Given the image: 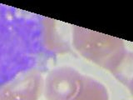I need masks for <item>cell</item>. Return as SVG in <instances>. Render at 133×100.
<instances>
[{
    "instance_id": "obj_1",
    "label": "cell",
    "mask_w": 133,
    "mask_h": 100,
    "mask_svg": "<svg viewBox=\"0 0 133 100\" xmlns=\"http://www.w3.org/2000/svg\"><path fill=\"white\" fill-rule=\"evenodd\" d=\"M72 44L86 59L111 73L131 53L122 39L78 26L73 28Z\"/></svg>"
},
{
    "instance_id": "obj_2",
    "label": "cell",
    "mask_w": 133,
    "mask_h": 100,
    "mask_svg": "<svg viewBox=\"0 0 133 100\" xmlns=\"http://www.w3.org/2000/svg\"><path fill=\"white\" fill-rule=\"evenodd\" d=\"M82 74L68 66L58 67L48 73L43 83L47 100H72L77 93Z\"/></svg>"
},
{
    "instance_id": "obj_3",
    "label": "cell",
    "mask_w": 133,
    "mask_h": 100,
    "mask_svg": "<svg viewBox=\"0 0 133 100\" xmlns=\"http://www.w3.org/2000/svg\"><path fill=\"white\" fill-rule=\"evenodd\" d=\"M43 83L37 70L20 73L0 87V100H38L43 91Z\"/></svg>"
},
{
    "instance_id": "obj_4",
    "label": "cell",
    "mask_w": 133,
    "mask_h": 100,
    "mask_svg": "<svg viewBox=\"0 0 133 100\" xmlns=\"http://www.w3.org/2000/svg\"><path fill=\"white\" fill-rule=\"evenodd\" d=\"M72 100H109V93L102 83L82 75L79 89Z\"/></svg>"
}]
</instances>
